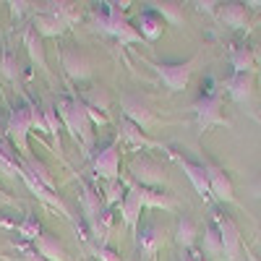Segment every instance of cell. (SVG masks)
<instances>
[{
    "instance_id": "obj_1",
    "label": "cell",
    "mask_w": 261,
    "mask_h": 261,
    "mask_svg": "<svg viewBox=\"0 0 261 261\" xmlns=\"http://www.w3.org/2000/svg\"><path fill=\"white\" fill-rule=\"evenodd\" d=\"M58 115L63 118V125L65 130L71 134V139L76 144H81L84 149V154L89 157L92 154V149H94V123L89 118V105H86L79 94H68V97H63L58 99Z\"/></svg>"
},
{
    "instance_id": "obj_2",
    "label": "cell",
    "mask_w": 261,
    "mask_h": 261,
    "mask_svg": "<svg viewBox=\"0 0 261 261\" xmlns=\"http://www.w3.org/2000/svg\"><path fill=\"white\" fill-rule=\"evenodd\" d=\"M105 8L97 11L94 16V27L105 34H110L113 39H118L120 45H136L141 42V34L136 27H130V21L120 13L118 3H102Z\"/></svg>"
},
{
    "instance_id": "obj_3",
    "label": "cell",
    "mask_w": 261,
    "mask_h": 261,
    "mask_svg": "<svg viewBox=\"0 0 261 261\" xmlns=\"http://www.w3.org/2000/svg\"><path fill=\"white\" fill-rule=\"evenodd\" d=\"M81 188V212L84 220L89 225L92 235L99 241V246H107V232H110V214H107L105 204L99 201V193H94L84 180H79Z\"/></svg>"
},
{
    "instance_id": "obj_4",
    "label": "cell",
    "mask_w": 261,
    "mask_h": 261,
    "mask_svg": "<svg viewBox=\"0 0 261 261\" xmlns=\"http://www.w3.org/2000/svg\"><path fill=\"white\" fill-rule=\"evenodd\" d=\"M32 107L29 102L13 107L8 113V125H6V136L11 139V144L18 149L21 160H32V151H29V130H32Z\"/></svg>"
},
{
    "instance_id": "obj_5",
    "label": "cell",
    "mask_w": 261,
    "mask_h": 261,
    "mask_svg": "<svg viewBox=\"0 0 261 261\" xmlns=\"http://www.w3.org/2000/svg\"><path fill=\"white\" fill-rule=\"evenodd\" d=\"M196 60H199V58H191L186 63H151V60H144V63L162 79V84L167 86L170 92H183L188 86V81H191Z\"/></svg>"
},
{
    "instance_id": "obj_6",
    "label": "cell",
    "mask_w": 261,
    "mask_h": 261,
    "mask_svg": "<svg viewBox=\"0 0 261 261\" xmlns=\"http://www.w3.org/2000/svg\"><path fill=\"white\" fill-rule=\"evenodd\" d=\"M193 113H196V123H199L201 130H206L209 125H230V120L222 115V89L204 92L193 102Z\"/></svg>"
},
{
    "instance_id": "obj_7",
    "label": "cell",
    "mask_w": 261,
    "mask_h": 261,
    "mask_svg": "<svg viewBox=\"0 0 261 261\" xmlns=\"http://www.w3.org/2000/svg\"><path fill=\"white\" fill-rule=\"evenodd\" d=\"M130 178L136 180V186H144V188H162L167 186V178L162 172V165L149 160V157H134L130 162Z\"/></svg>"
},
{
    "instance_id": "obj_8",
    "label": "cell",
    "mask_w": 261,
    "mask_h": 261,
    "mask_svg": "<svg viewBox=\"0 0 261 261\" xmlns=\"http://www.w3.org/2000/svg\"><path fill=\"white\" fill-rule=\"evenodd\" d=\"M120 110H123V118L130 120L134 125H139L141 130H149L157 125V115L154 110L141 99V97H134V94H123L120 97Z\"/></svg>"
},
{
    "instance_id": "obj_9",
    "label": "cell",
    "mask_w": 261,
    "mask_h": 261,
    "mask_svg": "<svg viewBox=\"0 0 261 261\" xmlns=\"http://www.w3.org/2000/svg\"><path fill=\"white\" fill-rule=\"evenodd\" d=\"M212 214H214V227L222 238L225 261H238V253H241V230H238V225L227 214H222V212H212Z\"/></svg>"
},
{
    "instance_id": "obj_10",
    "label": "cell",
    "mask_w": 261,
    "mask_h": 261,
    "mask_svg": "<svg viewBox=\"0 0 261 261\" xmlns=\"http://www.w3.org/2000/svg\"><path fill=\"white\" fill-rule=\"evenodd\" d=\"M222 89L232 97L235 105L246 107V110L253 115V73H235V76H230L222 84Z\"/></svg>"
},
{
    "instance_id": "obj_11",
    "label": "cell",
    "mask_w": 261,
    "mask_h": 261,
    "mask_svg": "<svg viewBox=\"0 0 261 261\" xmlns=\"http://www.w3.org/2000/svg\"><path fill=\"white\" fill-rule=\"evenodd\" d=\"M144 209H146V204H144V186L128 183L125 199L120 204V214H123V222L134 232H139V220H141V212Z\"/></svg>"
},
{
    "instance_id": "obj_12",
    "label": "cell",
    "mask_w": 261,
    "mask_h": 261,
    "mask_svg": "<svg viewBox=\"0 0 261 261\" xmlns=\"http://www.w3.org/2000/svg\"><path fill=\"white\" fill-rule=\"evenodd\" d=\"M201 165H204V170H206L212 196H214L217 201H222V204H232V201H235V193H232V180H230V175H227L220 165H214V162H209V160H204Z\"/></svg>"
},
{
    "instance_id": "obj_13",
    "label": "cell",
    "mask_w": 261,
    "mask_h": 261,
    "mask_svg": "<svg viewBox=\"0 0 261 261\" xmlns=\"http://www.w3.org/2000/svg\"><path fill=\"white\" fill-rule=\"evenodd\" d=\"M94 172L105 180H120V151H118V144H107L102 151H97V157L92 162Z\"/></svg>"
},
{
    "instance_id": "obj_14",
    "label": "cell",
    "mask_w": 261,
    "mask_h": 261,
    "mask_svg": "<svg viewBox=\"0 0 261 261\" xmlns=\"http://www.w3.org/2000/svg\"><path fill=\"white\" fill-rule=\"evenodd\" d=\"M60 65H63L65 76H68L71 81H86L92 76L89 58H86L84 53H79V50H63L60 53Z\"/></svg>"
},
{
    "instance_id": "obj_15",
    "label": "cell",
    "mask_w": 261,
    "mask_h": 261,
    "mask_svg": "<svg viewBox=\"0 0 261 261\" xmlns=\"http://www.w3.org/2000/svg\"><path fill=\"white\" fill-rule=\"evenodd\" d=\"M21 180H24L27 183V188L37 196V199L42 201V204H47L50 209H58L63 217H65V220H71V209L68 206H65V201L60 199V196L55 193V191H50V188H45V186H42V183H37L32 175H29V172L24 170V167H21Z\"/></svg>"
},
{
    "instance_id": "obj_16",
    "label": "cell",
    "mask_w": 261,
    "mask_h": 261,
    "mask_svg": "<svg viewBox=\"0 0 261 261\" xmlns=\"http://www.w3.org/2000/svg\"><path fill=\"white\" fill-rule=\"evenodd\" d=\"M172 160H175V162L183 167V172H186V178L191 180L193 191L206 201L209 196H212V188H209V178H206L204 165H201V162H191V160H186V157H180V154H172Z\"/></svg>"
},
{
    "instance_id": "obj_17",
    "label": "cell",
    "mask_w": 261,
    "mask_h": 261,
    "mask_svg": "<svg viewBox=\"0 0 261 261\" xmlns=\"http://www.w3.org/2000/svg\"><path fill=\"white\" fill-rule=\"evenodd\" d=\"M118 136L134 149V151H139V149H165L162 146V141H151L144 130L139 128V125H134L130 120H118Z\"/></svg>"
},
{
    "instance_id": "obj_18",
    "label": "cell",
    "mask_w": 261,
    "mask_h": 261,
    "mask_svg": "<svg viewBox=\"0 0 261 261\" xmlns=\"http://www.w3.org/2000/svg\"><path fill=\"white\" fill-rule=\"evenodd\" d=\"M136 246H139V256H146L149 261H154V256L162 248V227L149 222L136 232Z\"/></svg>"
},
{
    "instance_id": "obj_19",
    "label": "cell",
    "mask_w": 261,
    "mask_h": 261,
    "mask_svg": "<svg viewBox=\"0 0 261 261\" xmlns=\"http://www.w3.org/2000/svg\"><path fill=\"white\" fill-rule=\"evenodd\" d=\"M34 13H47V16L58 18L65 29L81 18V13L76 11V6L68 3V0H50V3H39V6H34Z\"/></svg>"
},
{
    "instance_id": "obj_20",
    "label": "cell",
    "mask_w": 261,
    "mask_h": 261,
    "mask_svg": "<svg viewBox=\"0 0 261 261\" xmlns=\"http://www.w3.org/2000/svg\"><path fill=\"white\" fill-rule=\"evenodd\" d=\"M24 47H27L32 63L37 65V71L45 76L50 84H55V79H53V73H50V68H47V58H45V47H42V37H39L32 27H27V32H24Z\"/></svg>"
},
{
    "instance_id": "obj_21",
    "label": "cell",
    "mask_w": 261,
    "mask_h": 261,
    "mask_svg": "<svg viewBox=\"0 0 261 261\" xmlns=\"http://www.w3.org/2000/svg\"><path fill=\"white\" fill-rule=\"evenodd\" d=\"M165 32V18L154 11V8H144L141 16H139V34L141 39H149V42H157Z\"/></svg>"
},
{
    "instance_id": "obj_22",
    "label": "cell",
    "mask_w": 261,
    "mask_h": 261,
    "mask_svg": "<svg viewBox=\"0 0 261 261\" xmlns=\"http://www.w3.org/2000/svg\"><path fill=\"white\" fill-rule=\"evenodd\" d=\"M34 248H37V253L45 261H68V253H65L63 243L58 241V235H53V232H42L39 241L34 243Z\"/></svg>"
},
{
    "instance_id": "obj_23",
    "label": "cell",
    "mask_w": 261,
    "mask_h": 261,
    "mask_svg": "<svg viewBox=\"0 0 261 261\" xmlns=\"http://www.w3.org/2000/svg\"><path fill=\"white\" fill-rule=\"evenodd\" d=\"M220 16L227 27L232 29H246L248 24V11H246V3H222L220 6Z\"/></svg>"
},
{
    "instance_id": "obj_24",
    "label": "cell",
    "mask_w": 261,
    "mask_h": 261,
    "mask_svg": "<svg viewBox=\"0 0 261 261\" xmlns=\"http://www.w3.org/2000/svg\"><path fill=\"white\" fill-rule=\"evenodd\" d=\"M201 253L209 256V258H225V251H222V238L217 232L214 222L212 225H204V235H201Z\"/></svg>"
},
{
    "instance_id": "obj_25",
    "label": "cell",
    "mask_w": 261,
    "mask_h": 261,
    "mask_svg": "<svg viewBox=\"0 0 261 261\" xmlns=\"http://www.w3.org/2000/svg\"><path fill=\"white\" fill-rule=\"evenodd\" d=\"M21 167H24L37 183H42L45 188H50V191L58 193V186H55V180H53V175H50V170L45 167V162H42V160H34V157H32V160H24V162H21Z\"/></svg>"
},
{
    "instance_id": "obj_26",
    "label": "cell",
    "mask_w": 261,
    "mask_h": 261,
    "mask_svg": "<svg viewBox=\"0 0 261 261\" xmlns=\"http://www.w3.org/2000/svg\"><path fill=\"white\" fill-rule=\"evenodd\" d=\"M42 115H45V123H47V136L53 139V146L58 149V157L63 160V154H60V130H63V123H58V107L53 102H45Z\"/></svg>"
},
{
    "instance_id": "obj_27",
    "label": "cell",
    "mask_w": 261,
    "mask_h": 261,
    "mask_svg": "<svg viewBox=\"0 0 261 261\" xmlns=\"http://www.w3.org/2000/svg\"><path fill=\"white\" fill-rule=\"evenodd\" d=\"M230 65L235 68V73H253L256 58H253L251 47H243V45L232 47V50H230Z\"/></svg>"
},
{
    "instance_id": "obj_28",
    "label": "cell",
    "mask_w": 261,
    "mask_h": 261,
    "mask_svg": "<svg viewBox=\"0 0 261 261\" xmlns=\"http://www.w3.org/2000/svg\"><path fill=\"white\" fill-rule=\"evenodd\" d=\"M32 29H34L39 37H60V34L65 32V27L60 24V21L53 18V16H47V13H37Z\"/></svg>"
},
{
    "instance_id": "obj_29",
    "label": "cell",
    "mask_w": 261,
    "mask_h": 261,
    "mask_svg": "<svg viewBox=\"0 0 261 261\" xmlns=\"http://www.w3.org/2000/svg\"><path fill=\"white\" fill-rule=\"evenodd\" d=\"M196 235H199V227H196V222L191 220L188 214L180 217V222H178V232H175V241L183 246V248H191L196 243Z\"/></svg>"
},
{
    "instance_id": "obj_30",
    "label": "cell",
    "mask_w": 261,
    "mask_h": 261,
    "mask_svg": "<svg viewBox=\"0 0 261 261\" xmlns=\"http://www.w3.org/2000/svg\"><path fill=\"white\" fill-rule=\"evenodd\" d=\"M0 73H3V79L11 81V84L21 81V65H18V60L11 50H3V55H0Z\"/></svg>"
},
{
    "instance_id": "obj_31",
    "label": "cell",
    "mask_w": 261,
    "mask_h": 261,
    "mask_svg": "<svg viewBox=\"0 0 261 261\" xmlns=\"http://www.w3.org/2000/svg\"><path fill=\"white\" fill-rule=\"evenodd\" d=\"M144 204H146V209H167V212L175 209V201L167 193L154 191V188H144Z\"/></svg>"
},
{
    "instance_id": "obj_32",
    "label": "cell",
    "mask_w": 261,
    "mask_h": 261,
    "mask_svg": "<svg viewBox=\"0 0 261 261\" xmlns=\"http://www.w3.org/2000/svg\"><path fill=\"white\" fill-rule=\"evenodd\" d=\"M149 6H154V11H157L162 18H167L172 27H180L183 21H186L183 6H180V3H149Z\"/></svg>"
},
{
    "instance_id": "obj_33",
    "label": "cell",
    "mask_w": 261,
    "mask_h": 261,
    "mask_svg": "<svg viewBox=\"0 0 261 261\" xmlns=\"http://www.w3.org/2000/svg\"><path fill=\"white\" fill-rule=\"evenodd\" d=\"M16 230H18V235L24 238V241H32V243H37L39 235H42V225H39V220L34 214H27L24 220L16 225Z\"/></svg>"
},
{
    "instance_id": "obj_34",
    "label": "cell",
    "mask_w": 261,
    "mask_h": 261,
    "mask_svg": "<svg viewBox=\"0 0 261 261\" xmlns=\"http://www.w3.org/2000/svg\"><path fill=\"white\" fill-rule=\"evenodd\" d=\"M125 191H128V186H123V180H107V186H105V204L107 206L123 204Z\"/></svg>"
},
{
    "instance_id": "obj_35",
    "label": "cell",
    "mask_w": 261,
    "mask_h": 261,
    "mask_svg": "<svg viewBox=\"0 0 261 261\" xmlns=\"http://www.w3.org/2000/svg\"><path fill=\"white\" fill-rule=\"evenodd\" d=\"M0 172L6 178H21V165L16 162V154H11L3 146H0Z\"/></svg>"
},
{
    "instance_id": "obj_36",
    "label": "cell",
    "mask_w": 261,
    "mask_h": 261,
    "mask_svg": "<svg viewBox=\"0 0 261 261\" xmlns=\"http://www.w3.org/2000/svg\"><path fill=\"white\" fill-rule=\"evenodd\" d=\"M86 105H89L92 107V110H107V107H110V99H107V94H105V89H102V86H97V89H92L89 94H86V97H81Z\"/></svg>"
},
{
    "instance_id": "obj_37",
    "label": "cell",
    "mask_w": 261,
    "mask_h": 261,
    "mask_svg": "<svg viewBox=\"0 0 261 261\" xmlns=\"http://www.w3.org/2000/svg\"><path fill=\"white\" fill-rule=\"evenodd\" d=\"M94 256H97V261H120V256L107 246H94Z\"/></svg>"
},
{
    "instance_id": "obj_38",
    "label": "cell",
    "mask_w": 261,
    "mask_h": 261,
    "mask_svg": "<svg viewBox=\"0 0 261 261\" xmlns=\"http://www.w3.org/2000/svg\"><path fill=\"white\" fill-rule=\"evenodd\" d=\"M11 13L18 18V16H24L27 11H34V3H27V0H11Z\"/></svg>"
},
{
    "instance_id": "obj_39",
    "label": "cell",
    "mask_w": 261,
    "mask_h": 261,
    "mask_svg": "<svg viewBox=\"0 0 261 261\" xmlns=\"http://www.w3.org/2000/svg\"><path fill=\"white\" fill-rule=\"evenodd\" d=\"M217 6H222V3H214V0H206V3H201V0H199V3H196V8L206 11V13H220V8H217Z\"/></svg>"
},
{
    "instance_id": "obj_40",
    "label": "cell",
    "mask_w": 261,
    "mask_h": 261,
    "mask_svg": "<svg viewBox=\"0 0 261 261\" xmlns=\"http://www.w3.org/2000/svg\"><path fill=\"white\" fill-rule=\"evenodd\" d=\"M253 193H256V196H258V199H261V180H258V183L253 186Z\"/></svg>"
}]
</instances>
